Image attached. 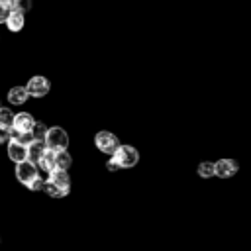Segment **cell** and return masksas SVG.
Segmentation results:
<instances>
[{"label": "cell", "instance_id": "cell-1", "mask_svg": "<svg viewBox=\"0 0 251 251\" xmlns=\"http://www.w3.org/2000/svg\"><path fill=\"white\" fill-rule=\"evenodd\" d=\"M45 143H47V147L51 151H63L69 145V135H67V131L63 127L53 126V127H49V131L45 135Z\"/></svg>", "mask_w": 251, "mask_h": 251}, {"label": "cell", "instance_id": "cell-2", "mask_svg": "<svg viewBox=\"0 0 251 251\" xmlns=\"http://www.w3.org/2000/svg\"><path fill=\"white\" fill-rule=\"evenodd\" d=\"M112 159H114L122 169H129V167L137 165V161H139V153H137V149L131 147V145H120L118 151L112 155Z\"/></svg>", "mask_w": 251, "mask_h": 251}, {"label": "cell", "instance_id": "cell-3", "mask_svg": "<svg viewBox=\"0 0 251 251\" xmlns=\"http://www.w3.org/2000/svg\"><path fill=\"white\" fill-rule=\"evenodd\" d=\"M94 143H96V147H98L102 153H108V155H114V153L118 151V147L122 145L120 139H118L114 133H110V131H98V133L94 135Z\"/></svg>", "mask_w": 251, "mask_h": 251}, {"label": "cell", "instance_id": "cell-4", "mask_svg": "<svg viewBox=\"0 0 251 251\" xmlns=\"http://www.w3.org/2000/svg\"><path fill=\"white\" fill-rule=\"evenodd\" d=\"M16 176L22 184L27 186L31 180H35L39 176V169L31 161H22V163H16Z\"/></svg>", "mask_w": 251, "mask_h": 251}, {"label": "cell", "instance_id": "cell-5", "mask_svg": "<svg viewBox=\"0 0 251 251\" xmlns=\"http://www.w3.org/2000/svg\"><path fill=\"white\" fill-rule=\"evenodd\" d=\"M25 88H27L29 96H33V98H43V96H45V94L49 92L51 84H49V80H47L45 76L37 75V76H31V78L27 80Z\"/></svg>", "mask_w": 251, "mask_h": 251}, {"label": "cell", "instance_id": "cell-6", "mask_svg": "<svg viewBox=\"0 0 251 251\" xmlns=\"http://www.w3.org/2000/svg\"><path fill=\"white\" fill-rule=\"evenodd\" d=\"M47 143H45V139H35V141H31L29 145H27V161H31V163H39L41 161V157L47 153Z\"/></svg>", "mask_w": 251, "mask_h": 251}, {"label": "cell", "instance_id": "cell-7", "mask_svg": "<svg viewBox=\"0 0 251 251\" xmlns=\"http://www.w3.org/2000/svg\"><path fill=\"white\" fill-rule=\"evenodd\" d=\"M214 167H216V176H220V178L233 176L237 173V169H239L233 159H220V161L214 163Z\"/></svg>", "mask_w": 251, "mask_h": 251}, {"label": "cell", "instance_id": "cell-8", "mask_svg": "<svg viewBox=\"0 0 251 251\" xmlns=\"http://www.w3.org/2000/svg\"><path fill=\"white\" fill-rule=\"evenodd\" d=\"M8 157L14 163L27 161V145H22L18 141H8Z\"/></svg>", "mask_w": 251, "mask_h": 251}, {"label": "cell", "instance_id": "cell-9", "mask_svg": "<svg viewBox=\"0 0 251 251\" xmlns=\"http://www.w3.org/2000/svg\"><path fill=\"white\" fill-rule=\"evenodd\" d=\"M27 98H29V92L25 86H12L8 90V102L12 106H22L27 102Z\"/></svg>", "mask_w": 251, "mask_h": 251}, {"label": "cell", "instance_id": "cell-10", "mask_svg": "<svg viewBox=\"0 0 251 251\" xmlns=\"http://www.w3.org/2000/svg\"><path fill=\"white\" fill-rule=\"evenodd\" d=\"M33 124H35V120H33V116L27 114V112H20V114H16V118H14V129H18V131H31Z\"/></svg>", "mask_w": 251, "mask_h": 251}, {"label": "cell", "instance_id": "cell-11", "mask_svg": "<svg viewBox=\"0 0 251 251\" xmlns=\"http://www.w3.org/2000/svg\"><path fill=\"white\" fill-rule=\"evenodd\" d=\"M24 24H25V16H24V12L12 10V12H10V16H8V20H6L8 29L16 33V31H20V29L24 27Z\"/></svg>", "mask_w": 251, "mask_h": 251}, {"label": "cell", "instance_id": "cell-12", "mask_svg": "<svg viewBox=\"0 0 251 251\" xmlns=\"http://www.w3.org/2000/svg\"><path fill=\"white\" fill-rule=\"evenodd\" d=\"M49 180H51V182H55L57 186H61V188H63V190H67V192H69V188H71L69 173H67V171H63V169H55V171L49 175Z\"/></svg>", "mask_w": 251, "mask_h": 251}, {"label": "cell", "instance_id": "cell-13", "mask_svg": "<svg viewBox=\"0 0 251 251\" xmlns=\"http://www.w3.org/2000/svg\"><path fill=\"white\" fill-rule=\"evenodd\" d=\"M71 163H73V159H71V153H69L67 149H63V151H55V169H63V171H67V169L71 167Z\"/></svg>", "mask_w": 251, "mask_h": 251}, {"label": "cell", "instance_id": "cell-14", "mask_svg": "<svg viewBox=\"0 0 251 251\" xmlns=\"http://www.w3.org/2000/svg\"><path fill=\"white\" fill-rule=\"evenodd\" d=\"M14 118H16V114L2 106L0 108V129H12L14 127Z\"/></svg>", "mask_w": 251, "mask_h": 251}, {"label": "cell", "instance_id": "cell-15", "mask_svg": "<svg viewBox=\"0 0 251 251\" xmlns=\"http://www.w3.org/2000/svg\"><path fill=\"white\" fill-rule=\"evenodd\" d=\"M49 196H53V198H63V196H67V190H63L61 186H57L55 182H51V180H45V188H43Z\"/></svg>", "mask_w": 251, "mask_h": 251}, {"label": "cell", "instance_id": "cell-16", "mask_svg": "<svg viewBox=\"0 0 251 251\" xmlns=\"http://www.w3.org/2000/svg\"><path fill=\"white\" fill-rule=\"evenodd\" d=\"M198 175H200V176H204V178L214 176V175H216V167H214V163H210V161L200 163V165H198Z\"/></svg>", "mask_w": 251, "mask_h": 251}, {"label": "cell", "instance_id": "cell-17", "mask_svg": "<svg viewBox=\"0 0 251 251\" xmlns=\"http://www.w3.org/2000/svg\"><path fill=\"white\" fill-rule=\"evenodd\" d=\"M47 131H49V127H47L43 122H35V124H33V127H31V133H33V137H35V139H45Z\"/></svg>", "mask_w": 251, "mask_h": 251}, {"label": "cell", "instance_id": "cell-18", "mask_svg": "<svg viewBox=\"0 0 251 251\" xmlns=\"http://www.w3.org/2000/svg\"><path fill=\"white\" fill-rule=\"evenodd\" d=\"M10 12H12V2L10 0H0V24H6Z\"/></svg>", "mask_w": 251, "mask_h": 251}, {"label": "cell", "instance_id": "cell-19", "mask_svg": "<svg viewBox=\"0 0 251 251\" xmlns=\"http://www.w3.org/2000/svg\"><path fill=\"white\" fill-rule=\"evenodd\" d=\"M12 2V10H18V12H27L31 8V0H10Z\"/></svg>", "mask_w": 251, "mask_h": 251}, {"label": "cell", "instance_id": "cell-20", "mask_svg": "<svg viewBox=\"0 0 251 251\" xmlns=\"http://www.w3.org/2000/svg\"><path fill=\"white\" fill-rule=\"evenodd\" d=\"M27 188H29V190H33V192H37V190H43V188H45V178L37 176L35 180H31V182L27 184Z\"/></svg>", "mask_w": 251, "mask_h": 251}, {"label": "cell", "instance_id": "cell-21", "mask_svg": "<svg viewBox=\"0 0 251 251\" xmlns=\"http://www.w3.org/2000/svg\"><path fill=\"white\" fill-rule=\"evenodd\" d=\"M106 167H108L110 171H118V169H122V167H120V165H118V163H116V161H114L112 157H110V161L106 163Z\"/></svg>", "mask_w": 251, "mask_h": 251}, {"label": "cell", "instance_id": "cell-22", "mask_svg": "<svg viewBox=\"0 0 251 251\" xmlns=\"http://www.w3.org/2000/svg\"><path fill=\"white\" fill-rule=\"evenodd\" d=\"M0 108H2V104H0Z\"/></svg>", "mask_w": 251, "mask_h": 251}]
</instances>
